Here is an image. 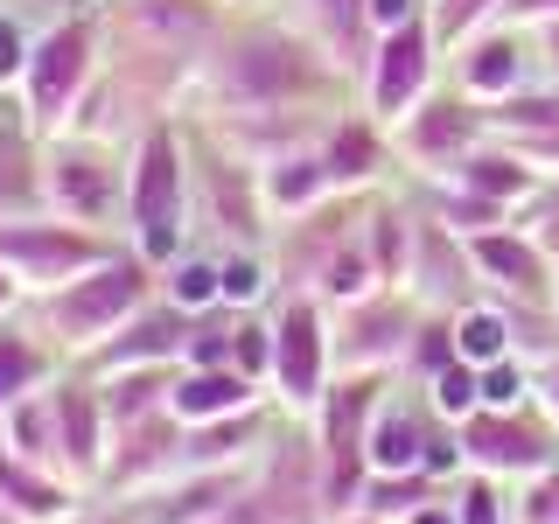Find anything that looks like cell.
Listing matches in <instances>:
<instances>
[{
	"label": "cell",
	"mask_w": 559,
	"mask_h": 524,
	"mask_svg": "<svg viewBox=\"0 0 559 524\" xmlns=\"http://www.w3.org/2000/svg\"><path fill=\"white\" fill-rule=\"evenodd\" d=\"M168 392H175V371H112V378H98V398H105L112 433L133 427V419L168 413Z\"/></svg>",
	"instance_id": "cell-35"
},
{
	"label": "cell",
	"mask_w": 559,
	"mask_h": 524,
	"mask_svg": "<svg viewBox=\"0 0 559 524\" xmlns=\"http://www.w3.org/2000/svg\"><path fill=\"white\" fill-rule=\"evenodd\" d=\"M552 308H559V294H552Z\"/></svg>",
	"instance_id": "cell-58"
},
{
	"label": "cell",
	"mask_w": 559,
	"mask_h": 524,
	"mask_svg": "<svg viewBox=\"0 0 559 524\" xmlns=\"http://www.w3.org/2000/svg\"><path fill=\"white\" fill-rule=\"evenodd\" d=\"M57 392V468L84 497H98V476H105V454H112V419H105V398H98V378L63 364V378L49 384Z\"/></svg>",
	"instance_id": "cell-16"
},
{
	"label": "cell",
	"mask_w": 559,
	"mask_h": 524,
	"mask_svg": "<svg viewBox=\"0 0 559 524\" xmlns=\"http://www.w3.org/2000/svg\"><path fill=\"white\" fill-rule=\"evenodd\" d=\"M462 468H476V476H497V483H524V476H546L559 468V427L538 406H476L462 419Z\"/></svg>",
	"instance_id": "cell-12"
},
{
	"label": "cell",
	"mask_w": 559,
	"mask_h": 524,
	"mask_svg": "<svg viewBox=\"0 0 559 524\" xmlns=\"http://www.w3.org/2000/svg\"><path fill=\"white\" fill-rule=\"evenodd\" d=\"M43 210L84 224V231L127 238V147L92 133L43 140Z\"/></svg>",
	"instance_id": "cell-6"
},
{
	"label": "cell",
	"mask_w": 559,
	"mask_h": 524,
	"mask_svg": "<svg viewBox=\"0 0 559 524\" xmlns=\"http://www.w3.org/2000/svg\"><path fill=\"white\" fill-rule=\"evenodd\" d=\"M314 301H329V308H349V301H364V294H378V266H371V252H364V224H357V238H343L336 252L322 259V273H314Z\"/></svg>",
	"instance_id": "cell-36"
},
{
	"label": "cell",
	"mask_w": 559,
	"mask_h": 524,
	"mask_svg": "<svg viewBox=\"0 0 559 524\" xmlns=\"http://www.w3.org/2000/svg\"><path fill=\"white\" fill-rule=\"evenodd\" d=\"M63 378V357L43 343V329L28 322V314H14V322H0V413L22 406L28 392H43V384Z\"/></svg>",
	"instance_id": "cell-30"
},
{
	"label": "cell",
	"mask_w": 559,
	"mask_h": 524,
	"mask_svg": "<svg viewBox=\"0 0 559 524\" xmlns=\"http://www.w3.org/2000/svg\"><path fill=\"white\" fill-rule=\"evenodd\" d=\"M231 371H245L252 384H266V378H273V314H266V308H245V314H238ZM266 398H273V392H266Z\"/></svg>",
	"instance_id": "cell-45"
},
{
	"label": "cell",
	"mask_w": 559,
	"mask_h": 524,
	"mask_svg": "<svg viewBox=\"0 0 559 524\" xmlns=\"http://www.w3.org/2000/svg\"><path fill=\"white\" fill-rule=\"evenodd\" d=\"M314 147H322V168H329V182H336V196H378L392 162H399L392 127H378L364 105L329 112V127L314 133Z\"/></svg>",
	"instance_id": "cell-20"
},
{
	"label": "cell",
	"mask_w": 559,
	"mask_h": 524,
	"mask_svg": "<svg viewBox=\"0 0 559 524\" xmlns=\"http://www.w3.org/2000/svg\"><path fill=\"white\" fill-rule=\"evenodd\" d=\"M532 406H538V413H546L552 427H559V357H546V364L532 371Z\"/></svg>",
	"instance_id": "cell-50"
},
{
	"label": "cell",
	"mask_w": 559,
	"mask_h": 524,
	"mask_svg": "<svg viewBox=\"0 0 559 524\" xmlns=\"http://www.w3.org/2000/svg\"><path fill=\"white\" fill-rule=\"evenodd\" d=\"M0 441H8L14 454H28V462H43V468H57V392H28L22 406H8L0 413ZM63 476V468H57Z\"/></svg>",
	"instance_id": "cell-34"
},
{
	"label": "cell",
	"mask_w": 559,
	"mask_h": 524,
	"mask_svg": "<svg viewBox=\"0 0 559 524\" xmlns=\"http://www.w3.org/2000/svg\"><path fill=\"white\" fill-rule=\"evenodd\" d=\"M524 231L538 238V252H546L552 273H559V210H546V217H524Z\"/></svg>",
	"instance_id": "cell-52"
},
{
	"label": "cell",
	"mask_w": 559,
	"mask_h": 524,
	"mask_svg": "<svg viewBox=\"0 0 559 524\" xmlns=\"http://www.w3.org/2000/svg\"><path fill=\"white\" fill-rule=\"evenodd\" d=\"M224 8H231V0H112V8H105V28L127 35L133 63L147 57V63H175L182 78H197V63L210 57V43L231 28Z\"/></svg>",
	"instance_id": "cell-11"
},
{
	"label": "cell",
	"mask_w": 559,
	"mask_h": 524,
	"mask_svg": "<svg viewBox=\"0 0 559 524\" xmlns=\"http://www.w3.org/2000/svg\"><path fill=\"white\" fill-rule=\"evenodd\" d=\"M28 43H35V28H22L8 8H0V98L22 84V63H28Z\"/></svg>",
	"instance_id": "cell-48"
},
{
	"label": "cell",
	"mask_w": 559,
	"mask_h": 524,
	"mask_svg": "<svg viewBox=\"0 0 559 524\" xmlns=\"http://www.w3.org/2000/svg\"><path fill=\"white\" fill-rule=\"evenodd\" d=\"M70 524H119V517L105 511V503H92V511H78V517H70Z\"/></svg>",
	"instance_id": "cell-56"
},
{
	"label": "cell",
	"mask_w": 559,
	"mask_h": 524,
	"mask_svg": "<svg viewBox=\"0 0 559 524\" xmlns=\"http://www.w3.org/2000/svg\"><path fill=\"white\" fill-rule=\"evenodd\" d=\"M419 210H433L454 238H483V231H497V224H518L503 203H483V196H468V189H454V182H427L419 189Z\"/></svg>",
	"instance_id": "cell-38"
},
{
	"label": "cell",
	"mask_w": 559,
	"mask_h": 524,
	"mask_svg": "<svg viewBox=\"0 0 559 524\" xmlns=\"http://www.w3.org/2000/svg\"><path fill=\"white\" fill-rule=\"evenodd\" d=\"M162 301H175L182 314L224 308V252L217 245H189L182 259H168L162 266Z\"/></svg>",
	"instance_id": "cell-32"
},
{
	"label": "cell",
	"mask_w": 559,
	"mask_h": 524,
	"mask_svg": "<svg viewBox=\"0 0 559 524\" xmlns=\"http://www.w3.org/2000/svg\"><path fill=\"white\" fill-rule=\"evenodd\" d=\"M98 78H105V14H92V8L57 14V22L35 28L14 105H22V119L43 140H57V133H70V119H78V105L92 98Z\"/></svg>",
	"instance_id": "cell-4"
},
{
	"label": "cell",
	"mask_w": 559,
	"mask_h": 524,
	"mask_svg": "<svg viewBox=\"0 0 559 524\" xmlns=\"http://www.w3.org/2000/svg\"><path fill=\"white\" fill-rule=\"evenodd\" d=\"M238 314L245 308H203L197 322H189V371H210V364H231L238 349Z\"/></svg>",
	"instance_id": "cell-44"
},
{
	"label": "cell",
	"mask_w": 559,
	"mask_h": 524,
	"mask_svg": "<svg viewBox=\"0 0 559 524\" xmlns=\"http://www.w3.org/2000/svg\"><path fill=\"white\" fill-rule=\"evenodd\" d=\"M489 22H503V0H427V28L433 43H441V57L468 43V35H483Z\"/></svg>",
	"instance_id": "cell-41"
},
{
	"label": "cell",
	"mask_w": 559,
	"mask_h": 524,
	"mask_svg": "<svg viewBox=\"0 0 559 524\" xmlns=\"http://www.w3.org/2000/svg\"><path fill=\"white\" fill-rule=\"evenodd\" d=\"M399 378L384 371H336V384L322 392V406L308 413V433H314V462H322V503H329V524L349 517L364 503V483H371V419L384 406Z\"/></svg>",
	"instance_id": "cell-5"
},
{
	"label": "cell",
	"mask_w": 559,
	"mask_h": 524,
	"mask_svg": "<svg viewBox=\"0 0 559 524\" xmlns=\"http://www.w3.org/2000/svg\"><path fill=\"white\" fill-rule=\"evenodd\" d=\"M532 84V28H511V22H489L483 35H468L454 49V92L476 98V105H497Z\"/></svg>",
	"instance_id": "cell-23"
},
{
	"label": "cell",
	"mask_w": 559,
	"mask_h": 524,
	"mask_svg": "<svg viewBox=\"0 0 559 524\" xmlns=\"http://www.w3.org/2000/svg\"><path fill=\"white\" fill-rule=\"evenodd\" d=\"M511 511H518V524H559V468H546V476H524L511 489Z\"/></svg>",
	"instance_id": "cell-47"
},
{
	"label": "cell",
	"mask_w": 559,
	"mask_h": 524,
	"mask_svg": "<svg viewBox=\"0 0 559 524\" xmlns=\"http://www.w3.org/2000/svg\"><path fill=\"white\" fill-rule=\"evenodd\" d=\"M273 314V406L287 419H308L322 406V392L336 384V336H329V301L314 294H280Z\"/></svg>",
	"instance_id": "cell-9"
},
{
	"label": "cell",
	"mask_w": 559,
	"mask_h": 524,
	"mask_svg": "<svg viewBox=\"0 0 559 524\" xmlns=\"http://www.w3.org/2000/svg\"><path fill=\"white\" fill-rule=\"evenodd\" d=\"M127 238H105V231H84V224L57 217V210H35V217H14L0 224V266L22 279L28 301L70 287L78 273H92L98 259H112Z\"/></svg>",
	"instance_id": "cell-10"
},
{
	"label": "cell",
	"mask_w": 559,
	"mask_h": 524,
	"mask_svg": "<svg viewBox=\"0 0 559 524\" xmlns=\"http://www.w3.org/2000/svg\"><path fill=\"white\" fill-rule=\"evenodd\" d=\"M419 392H427V406L441 413L448 427H462V419L483 406V371H476V364H462V357H454L448 371H433L427 384H419Z\"/></svg>",
	"instance_id": "cell-43"
},
{
	"label": "cell",
	"mask_w": 559,
	"mask_h": 524,
	"mask_svg": "<svg viewBox=\"0 0 559 524\" xmlns=\"http://www.w3.org/2000/svg\"><path fill=\"white\" fill-rule=\"evenodd\" d=\"M182 441L189 427L175 413H154V419H133V427L112 433V454H105V476H98V503H127L140 489L168 483L182 468Z\"/></svg>",
	"instance_id": "cell-19"
},
{
	"label": "cell",
	"mask_w": 559,
	"mask_h": 524,
	"mask_svg": "<svg viewBox=\"0 0 559 524\" xmlns=\"http://www.w3.org/2000/svg\"><path fill=\"white\" fill-rule=\"evenodd\" d=\"M489 112V133L497 140H524V133H559V84H524V92L483 105Z\"/></svg>",
	"instance_id": "cell-37"
},
{
	"label": "cell",
	"mask_w": 559,
	"mask_h": 524,
	"mask_svg": "<svg viewBox=\"0 0 559 524\" xmlns=\"http://www.w3.org/2000/svg\"><path fill=\"white\" fill-rule=\"evenodd\" d=\"M448 497H454V517H462V524H518V511H511V483H497V476H476V468H462V476L448 483Z\"/></svg>",
	"instance_id": "cell-42"
},
{
	"label": "cell",
	"mask_w": 559,
	"mask_h": 524,
	"mask_svg": "<svg viewBox=\"0 0 559 524\" xmlns=\"http://www.w3.org/2000/svg\"><path fill=\"white\" fill-rule=\"evenodd\" d=\"M43 210V133L22 119V105H0V224Z\"/></svg>",
	"instance_id": "cell-28"
},
{
	"label": "cell",
	"mask_w": 559,
	"mask_h": 524,
	"mask_svg": "<svg viewBox=\"0 0 559 524\" xmlns=\"http://www.w3.org/2000/svg\"><path fill=\"white\" fill-rule=\"evenodd\" d=\"M189 133H197V231L217 252H273V210L259 189V162L224 147L210 127Z\"/></svg>",
	"instance_id": "cell-8"
},
{
	"label": "cell",
	"mask_w": 559,
	"mask_h": 524,
	"mask_svg": "<svg viewBox=\"0 0 559 524\" xmlns=\"http://www.w3.org/2000/svg\"><path fill=\"white\" fill-rule=\"evenodd\" d=\"M245 476H252V462L245 468H175L168 483L140 489L127 503H105V511L119 524H217L224 503L245 489Z\"/></svg>",
	"instance_id": "cell-18"
},
{
	"label": "cell",
	"mask_w": 559,
	"mask_h": 524,
	"mask_svg": "<svg viewBox=\"0 0 559 524\" xmlns=\"http://www.w3.org/2000/svg\"><path fill=\"white\" fill-rule=\"evenodd\" d=\"M127 245L154 273L197 245V133L182 112H154L127 140Z\"/></svg>",
	"instance_id": "cell-2"
},
{
	"label": "cell",
	"mask_w": 559,
	"mask_h": 524,
	"mask_svg": "<svg viewBox=\"0 0 559 524\" xmlns=\"http://www.w3.org/2000/svg\"><path fill=\"white\" fill-rule=\"evenodd\" d=\"M406 22H427V0H371V35H392Z\"/></svg>",
	"instance_id": "cell-49"
},
{
	"label": "cell",
	"mask_w": 559,
	"mask_h": 524,
	"mask_svg": "<svg viewBox=\"0 0 559 524\" xmlns=\"http://www.w3.org/2000/svg\"><path fill=\"white\" fill-rule=\"evenodd\" d=\"M336 524H384V517H371V511H349V517H336Z\"/></svg>",
	"instance_id": "cell-57"
},
{
	"label": "cell",
	"mask_w": 559,
	"mask_h": 524,
	"mask_svg": "<svg viewBox=\"0 0 559 524\" xmlns=\"http://www.w3.org/2000/svg\"><path fill=\"white\" fill-rule=\"evenodd\" d=\"M154 294H162V273H154L147 259L133 252V245H119L112 259H98V266L78 273L70 287L43 294V301H28V322L43 329V343L57 349L63 364H84L119 322H133V314L147 308Z\"/></svg>",
	"instance_id": "cell-3"
},
{
	"label": "cell",
	"mask_w": 559,
	"mask_h": 524,
	"mask_svg": "<svg viewBox=\"0 0 559 524\" xmlns=\"http://www.w3.org/2000/svg\"><path fill=\"white\" fill-rule=\"evenodd\" d=\"M22 301H28V294H22V279L0 266V322H14V314H22Z\"/></svg>",
	"instance_id": "cell-55"
},
{
	"label": "cell",
	"mask_w": 559,
	"mask_h": 524,
	"mask_svg": "<svg viewBox=\"0 0 559 524\" xmlns=\"http://www.w3.org/2000/svg\"><path fill=\"white\" fill-rule=\"evenodd\" d=\"M448 182H454V189H468V196H483V203H503L511 217H524V210H532V196L546 189V175L524 162L518 147H503V140L489 133L476 154H462V168H454Z\"/></svg>",
	"instance_id": "cell-26"
},
{
	"label": "cell",
	"mask_w": 559,
	"mask_h": 524,
	"mask_svg": "<svg viewBox=\"0 0 559 524\" xmlns=\"http://www.w3.org/2000/svg\"><path fill=\"white\" fill-rule=\"evenodd\" d=\"M468 259H476L483 294H497V301H552L559 294L552 259L538 252V238L524 224H497V231L468 238Z\"/></svg>",
	"instance_id": "cell-22"
},
{
	"label": "cell",
	"mask_w": 559,
	"mask_h": 524,
	"mask_svg": "<svg viewBox=\"0 0 559 524\" xmlns=\"http://www.w3.org/2000/svg\"><path fill=\"white\" fill-rule=\"evenodd\" d=\"M454 349H462V364H497L511 357V308L497 301V294H476L468 308H454Z\"/></svg>",
	"instance_id": "cell-33"
},
{
	"label": "cell",
	"mask_w": 559,
	"mask_h": 524,
	"mask_svg": "<svg viewBox=\"0 0 559 524\" xmlns=\"http://www.w3.org/2000/svg\"><path fill=\"white\" fill-rule=\"evenodd\" d=\"M259 189H266V210H273V231L294 217H308V210H322L336 196V182H329L322 168V147L314 140H294V147H280L259 162Z\"/></svg>",
	"instance_id": "cell-25"
},
{
	"label": "cell",
	"mask_w": 559,
	"mask_h": 524,
	"mask_svg": "<svg viewBox=\"0 0 559 524\" xmlns=\"http://www.w3.org/2000/svg\"><path fill=\"white\" fill-rule=\"evenodd\" d=\"M413 231H419V203L413 196L378 189V196L364 203V252H371V266H378V287H406V273H413Z\"/></svg>",
	"instance_id": "cell-29"
},
{
	"label": "cell",
	"mask_w": 559,
	"mask_h": 524,
	"mask_svg": "<svg viewBox=\"0 0 559 524\" xmlns=\"http://www.w3.org/2000/svg\"><path fill=\"white\" fill-rule=\"evenodd\" d=\"M441 476H427V468H406V476H371L364 483V503L357 511H371V517H384V524H406L419 503H433L441 497Z\"/></svg>",
	"instance_id": "cell-39"
},
{
	"label": "cell",
	"mask_w": 559,
	"mask_h": 524,
	"mask_svg": "<svg viewBox=\"0 0 559 524\" xmlns=\"http://www.w3.org/2000/svg\"><path fill=\"white\" fill-rule=\"evenodd\" d=\"M489 140V112L462 92H427L406 119L392 127V147L419 182H448L462 168V154H476Z\"/></svg>",
	"instance_id": "cell-13"
},
{
	"label": "cell",
	"mask_w": 559,
	"mask_h": 524,
	"mask_svg": "<svg viewBox=\"0 0 559 524\" xmlns=\"http://www.w3.org/2000/svg\"><path fill=\"white\" fill-rule=\"evenodd\" d=\"M419 203V196H413ZM406 294L419 308H468L483 294L476 279V259H468V238H454L433 210H419V231H413V273H406Z\"/></svg>",
	"instance_id": "cell-21"
},
{
	"label": "cell",
	"mask_w": 559,
	"mask_h": 524,
	"mask_svg": "<svg viewBox=\"0 0 559 524\" xmlns=\"http://www.w3.org/2000/svg\"><path fill=\"white\" fill-rule=\"evenodd\" d=\"M294 22H301L314 43L336 57L349 78H364V63H371V0H301L294 8Z\"/></svg>",
	"instance_id": "cell-31"
},
{
	"label": "cell",
	"mask_w": 559,
	"mask_h": 524,
	"mask_svg": "<svg viewBox=\"0 0 559 524\" xmlns=\"http://www.w3.org/2000/svg\"><path fill=\"white\" fill-rule=\"evenodd\" d=\"M0 503H8L14 524H70L78 511H92L98 497H84L70 476H57V468L28 462V454H14L0 441Z\"/></svg>",
	"instance_id": "cell-24"
},
{
	"label": "cell",
	"mask_w": 559,
	"mask_h": 524,
	"mask_svg": "<svg viewBox=\"0 0 559 524\" xmlns=\"http://www.w3.org/2000/svg\"><path fill=\"white\" fill-rule=\"evenodd\" d=\"M538 35V63H546V78L559 84V22H546V28H532Z\"/></svg>",
	"instance_id": "cell-54"
},
{
	"label": "cell",
	"mask_w": 559,
	"mask_h": 524,
	"mask_svg": "<svg viewBox=\"0 0 559 524\" xmlns=\"http://www.w3.org/2000/svg\"><path fill=\"white\" fill-rule=\"evenodd\" d=\"M357 84L301 22H231L210 43V57L189 78L182 112L203 127H238V119H329L322 105Z\"/></svg>",
	"instance_id": "cell-1"
},
{
	"label": "cell",
	"mask_w": 559,
	"mask_h": 524,
	"mask_svg": "<svg viewBox=\"0 0 559 524\" xmlns=\"http://www.w3.org/2000/svg\"><path fill=\"white\" fill-rule=\"evenodd\" d=\"M454 357H462V349H454V314L448 308H427V314H419V329H413V349H406V364H399V378L427 384L433 371H448Z\"/></svg>",
	"instance_id": "cell-40"
},
{
	"label": "cell",
	"mask_w": 559,
	"mask_h": 524,
	"mask_svg": "<svg viewBox=\"0 0 559 524\" xmlns=\"http://www.w3.org/2000/svg\"><path fill=\"white\" fill-rule=\"evenodd\" d=\"M266 406V384H252L231 364H210V371H175V392H168V413L182 427H210V419H231V413H252Z\"/></svg>",
	"instance_id": "cell-27"
},
{
	"label": "cell",
	"mask_w": 559,
	"mask_h": 524,
	"mask_svg": "<svg viewBox=\"0 0 559 524\" xmlns=\"http://www.w3.org/2000/svg\"><path fill=\"white\" fill-rule=\"evenodd\" d=\"M419 308L406 287H378L349 308H329V336H336V371H384L399 378L413 349V329H419Z\"/></svg>",
	"instance_id": "cell-14"
},
{
	"label": "cell",
	"mask_w": 559,
	"mask_h": 524,
	"mask_svg": "<svg viewBox=\"0 0 559 524\" xmlns=\"http://www.w3.org/2000/svg\"><path fill=\"white\" fill-rule=\"evenodd\" d=\"M483 406H497V413L532 406V364H524V357H497V364H483Z\"/></svg>",
	"instance_id": "cell-46"
},
{
	"label": "cell",
	"mask_w": 559,
	"mask_h": 524,
	"mask_svg": "<svg viewBox=\"0 0 559 524\" xmlns=\"http://www.w3.org/2000/svg\"><path fill=\"white\" fill-rule=\"evenodd\" d=\"M217 524H329L322 503V462H314V433L308 419H280L273 441L259 448L252 476Z\"/></svg>",
	"instance_id": "cell-7"
},
{
	"label": "cell",
	"mask_w": 559,
	"mask_h": 524,
	"mask_svg": "<svg viewBox=\"0 0 559 524\" xmlns=\"http://www.w3.org/2000/svg\"><path fill=\"white\" fill-rule=\"evenodd\" d=\"M503 22L511 28H546V22H559V0H503Z\"/></svg>",
	"instance_id": "cell-51"
},
{
	"label": "cell",
	"mask_w": 559,
	"mask_h": 524,
	"mask_svg": "<svg viewBox=\"0 0 559 524\" xmlns=\"http://www.w3.org/2000/svg\"><path fill=\"white\" fill-rule=\"evenodd\" d=\"M406 524H462V517H454V497L441 489V497H433V503H419V511H413Z\"/></svg>",
	"instance_id": "cell-53"
},
{
	"label": "cell",
	"mask_w": 559,
	"mask_h": 524,
	"mask_svg": "<svg viewBox=\"0 0 559 524\" xmlns=\"http://www.w3.org/2000/svg\"><path fill=\"white\" fill-rule=\"evenodd\" d=\"M189 322H197V314H182L175 301H162V294H154V301L140 308L133 322H119L112 336H105L92 357L78 364V371H92V378H112V371H182V357H189Z\"/></svg>",
	"instance_id": "cell-17"
},
{
	"label": "cell",
	"mask_w": 559,
	"mask_h": 524,
	"mask_svg": "<svg viewBox=\"0 0 559 524\" xmlns=\"http://www.w3.org/2000/svg\"><path fill=\"white\" fill-rule=\"evenodd\" d=\"M433 78H441V43H433L427 22H406V28L378 35L371 63H364V78H357L364 112H371L378 127H399V119H406L427 92H441Z\"/></svg>",
	"instance_id": "cell-15"
}]
</instances>
